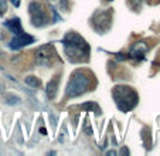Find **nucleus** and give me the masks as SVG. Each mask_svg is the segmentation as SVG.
<instances>
[{"instance_id": "obj_4", "label": "nucleus", "mask_w": 160, "mask_h": 156, "mask_svg": "<svg viewBox=\"0 0 160 156\" xmlns=\"http://www.w3.org/2000/svg\"><path fill=\"white\" fill-rule=\"evenodd\" d=\"M64 44L65 45H70V47L72 48H78V50L84 51L85 54L88 53V50H89V47H88V44L85 43V40L82 39L81 36H78V34L75 33H70L65 36V40H64Z\"/></svg>"}, {"instance_id": "obj_20", "label": "nucleus", "mask_w": 160, "mask_h": 156, "mask_svg": "<svg viewBox=\"0 0 160 156\" xmlns=\"http://www.w3.org/2000/svg\"><path fill=\"white\" fill-rule=\"evenodd\" d=\"M40 132H41L42 135H45V129H44V128H41V129H40Z\"/></svg>"}, {"instance_id": "obj_14", "label": "nucleus", "mask_w": 160, "mask_h": 156, "mask_svg": "<svg viewBox=\"0 0 160 156\" xmlns=\"http://www.w3.org/2000/svg\"><path fill=\"white\" fill-rule=\"evenodd\" d=\"M50 121H51V126L52 128H57V118H55V115L52 114V112H50Z\"/></svg>"}, {"instance_id": "obj_9", "label": "nucleus", "mask_w": 160, "mask_h": 156, "mask_svg": "<svg viewBox=\"0 0 160 156\" xmlns=\"http://www.w3.org/2000/svg\"><path fill=\"white\" fill-rule=\"evenodd\" d=\"M6 104L10 107H14V105H18V104H21V98L18 95H14V94H9V95H6Z\"/></svg>"}, {"instance_id": "obj_10", "label": "nucleus", "mask_w": 160, "mask_h": 156, "mask_svg": "<svg viewBox=\"0 0 160 156\" xmlns=\"http://www.w3.org/2000/svg\"><path fill=\"white\" fill-rule=\"evenodd\" d=\"M82 109H85V111H92V109H95V112L97 114H99V108H98L97 104H94V102H85V104H82L81 105Z\"/></svg>"}, {"instance_id": "obj_3", "label": "nucleus", "mask_w": 160, "mask_h": 156, "mask_svg": "<svg viewBox=\"0 0 160 156\" xmlns=\"http://www.w3.org/2000/svg\"><path fill=\"white\" fill-rule=\"evenodd\" d=\"M30 13H31V23L36 27H41L45 24V14L41 10V4L38 2H31L30 3Z\"/></svg>"}, {"instance_id": "obj_11", "label": "nucleus", "mask_w": 160, "mask_h": 156, "mask_svg": "<svg viewBox=\"0 0 160 156\" xmlns=\"http://www.w3.org/2000/svg\"><path fill=\"white\" fill-rule=\"evenodd\" d=\"M82 131H84V133L85 135H92V126H91V123H89V121H85V123H84V126H82Z\"/></svg>"}, {"instance_id": "obj_5", "label": "nucleus", "mask_w": 160, "mask_h": 156, "mask_svg": "<svg viewBox=\"0 0 160 156\" xmlns=\"http://www.w3.org/2000/svg\"><path fill=\"white\" fill-rule=\"evenodd\" d=\"M33 41H34L33 37L28 36V34H26V33L16 34V37L12 40V43H10V48H13V50H18V48L24 47V45L31 44Z\"/></svg>"}, {"instance_id": "obj_21", "label": "nucleus", "mask_w": 160, "mask_h": 156, "mask_svg": "<svg viewBox=\"0 0 160 156\" xmlns=\"http://www.w3.org/2000/svg\"><path fill=\"white\" fill-rule=\"evenodd\" d=\"M50 2H54V0H50Z\"/></svg>"}, {"instance_id": "obj_1", "label": "nucleus", "mask_w": 160, "mask_h": 156, "mask_svg": "<svg viewBox=\"0 0 160 156\" xmlns=\"http://www.w3.org/2000/svg\"><path fill=\"white\" fill-rule=\"evenodd\" d=\"M88 84H89V81H88V78L85 77L82 72H79V71L75 72V74L71 77L68 85H67V95L70 96V98L81 95V94L85 92Z\"/></svg>"}, {"instance_id": "obj_19", "label": "nucleus", "mask_w": 160, "mask_h": 156, "mask_svg": "<svg viewBox=\"0 0 160 156\" xmlns=\"http://www.w3.org/2000/svg\"><path fill=\"white\" fill-rule=\"evenodd\" d=\"M106 155H108V156H113V155H115L116 156V150H108V152H106Z\"/></svg>"}, {"instance_id": "obj_13", "label": "nucleus", "mask_w": 160, "mask_h": 156, "mask_svg": "<svg viewBox=\"0 0 160 156\" xmlns=\"http://www.w3.org/2000/svg\"><path fill=\"white\" fill-rule=\"evenodd\" d=\"M7 10V0H0V14Z\"/></svg>"}, {"instance_id": "obj_17", "label": "nucleus", "mask_w": 160, "mask_h": 156, "mask_svg": "<svg viewBox=\"0 0 160 156\" xmlns=\"http://www.w3.org/2000/svg\"><path fill=\"white\" fill-rule=\"evenodd\" d=\"M10 2L13 3V6H14V7H18V6H20V0H10Z\"/></svg>"}, {"instance_id": "obj_16", "label": "nucleus", "mask_w": 160, "mask_h": 156, "mask_svg": "<svg viewBox=\"0 0 160 156\" xmlns=\"http://www.w3.org/2000/svg\"><path fill=\"white\" fill-rule=\"evenodd\" d=\"M119 153H121V155H129L130 152H129V149H128V148H122Z\"/></svg>"}, {"instance_id": "obj_12", "label": "nucleus", "mask_w": 160, "mask_h": 156, "mask_svg": "<svg viewBox=\"0 0 160 156\" xmlns=\"http://www.w3.org/2000/svg\"><path fill=\"white\" fill-rule=\"evenodd\" d=\"M133 48L138 51H142V53H146V51H148V45H146L145 43H139V44H136Z\"/></svg>"}, {"instance_id": "obj_22", "label": "nucleus", "mask_w": 160, "mask_h": 156, "mask_svg": "<svg viewBox=\"0 0 160 156\" xmlns=\"http://www.w3.org/2000/svg\"><path fill=\"white\" fill-rule=\"evenodd\" d=\"M148 2H150V0H148Z\"/></svg>"}, {"instance_id": "obj_15", "label": "nucleus", "mask_w": 160, "mask_h": 156, "mask_svg": "<svg viewBox=\"0 0 160 156\" xmlns=\"http://www.w3.org/2000/svg\"><path fill=\"white\" fill-rule=\"evenodd\" d=\"M52 14H54V20H52V21H58V20H61V16L58 14L57 10H55L54 7H52Z\"/></svg>"}, {"instance_id": "obj_7", "label": "nucleus", "mask_w": 160, "mask_h": 156, "mask_svg": "<svg viewBox=\"0 0 160 156\" xmlns=\"http://www.w3.org/2000/svg\"><path fill=\"white\" fill-rule=\"evenodd\" d=\"M6 27H9L14 34H20V33H23V31H21L20 20H18L17 17H14V18H12V20L7 21V23H6Z\"/></svg>"}, {"instance_id": "obj_8", "label": "nucleus", "mask_w": 160, "mask_h": 156, "mask_svg": "<svg viewBox=\"0 0 160 156\" xmlns=\"http://www.w3.org/2000/svg\"><path fill=\"white\" fill-rule=\"evenodd\" d=\"M24 82L28 87H33V88H38L40 85H41V81H40L36 75H27V77L24 78Z\"/></svg>"}, {"instance_id": "obj_18", "label": "nucleus", "mask_w": 160, "mask_h": 156, "mask_svg": "<svg viewBox=\"0 0 160 156\" xmlns=\"http://www.w3.org/2000/svg\"><path fill=\"white\" fill-rule=\"evenodd\" d=\"M4 91H6V85H4L3 82H0V94L4 92Z\"/></svg>"}, {"instance_id": "obj_2", "label": "nucleus", "mask_w": 160, "mask_h": 156, "mask_svg": "<svg viewBox=\"0 0 160 156\" xmlns=\"http://www.w3.org/2000/svg\"><path fill=\"white\" fill-rule=\"evenodd\" d=\"M54 54V50H52V45L51 44H47V45H42L37 50L36 53V61L37 64L40 65H47L48 67L51 64V57Z\"/></svg>"}, {"instance_id": "obj_6", "label": "nucleus", "mask_w": 160, "mask_h": 156, "mask_svg": "<svg viewBox=\"0 0 160 156\" xmlns=\"http://www.w3.org/2000/svg\"><path fill=\"white\" fill-rule=\"evenodd\" d=\"M57 88H58V80L54 78V80H51V81L47 84V87H45V95H47V98L54 99L55 95H57Z\"/></svg>"}]
</instances>
